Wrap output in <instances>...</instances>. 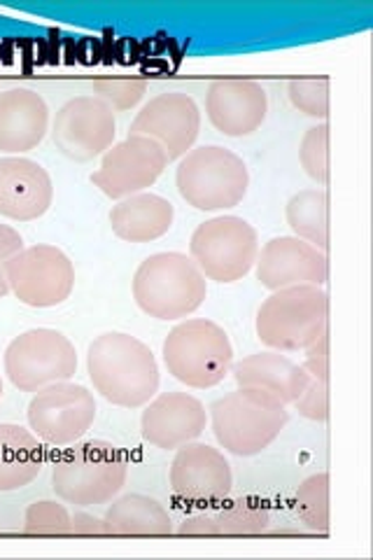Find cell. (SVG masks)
<instances>
[{
  "label": "cell",
  "mask_w": 373,
  "mask_h": 560,
  "mask_svg": "<svg viewBox=\"0 0 373 560\" xmlns=\"http://www.w3.org/2000/svg\"><path fill=\"white\" fill-rule=\"evenodd\" d=\"M86 374L94 390L115 407L140 409L159 393V364L148 343L108 331L86 350Z\"/></svg>",
  "instance_id": "cell-1"
},
{
  "label": "cell",
  "mask_w": 373,
  "mask_h": 560,
  "mask_svg": "<svg viewBox=\"0 0 373 560\" xmlns=\"http://www.w3.org/2000/svg\"><path fill=\"white\" fill-rule=\"evenodd\" d=\"M290 423V411L259 388H238L210 405V425L218 444L238 458L269 448Z\"/></svg>",
  "instance_id": "cell-2"
},
{
  "label": "cell",
  "mask_w": 373,
  "mask_h": 560,
  "mask_svg": "<svg viewBox=\"0 0 373 560\" xmlns=\"http://www.w3.org/2000/svg\"><path fill=\"white\" fill-rule=\"evenodd\" d=\"M127 477L129 465L124 453L103 440L70 444L51 465V488L57 498L75 506L113 502Z\"/></svg>",
  "instance_id": "cell-3"
},
{
  "label": "cell",
  "mask_w": 373,
  "mask_h": 560,
  "mask_svg": "<svg viewBox=\"0 0 373 560\" xmlns=\"http://www.w3.org/2000/svg\"><path fill=\"white\" fill-rule=\"evenodd\" d=\"M138 308L156 320H180L199 311L208 296V280L183 253L150 255L133 276Z\"/></svg>",
  "instance_id": "cell-4"
},
{
  "label": "cell",
  "mask_w": 373,
  "mask_h": 560,
  "mask_svg": "<svg viewBox=\"0 0 373 560\" xmlns=\"http://www.w3.org/2000/svg\"><path fill=\"white\" fill-rule=\"evenodd\" d=\"M255 329L278 353L306 350L329 329V294L317 285L276 290L259 306Z\"/></svg>",
  "instance_id": "cell-5"
},
{
  "label": "cell",
  "mask_w": 373,
  "mask_h": 560,
  "mask_svg": "<svg viewBox=\"0 0 373 560\" xmlns=\"http://www.w3.org/2000/svg\"><path fill=\"white\" fill-rule=\"evenodd\" d=\"M162 355L175 381L194 390H208L231 374L234 346L218 323L191 318L168 331Z\"/></svg>",
  "instance_id": "cell-6"
},
{
  "label": "cell",
  "mask_w": 373,
  "mask_h": 560,
  "mask_svg": "<svg viewBox=\"0 0 373 560\" xmlns=\"http://www.w3.org/2000/svg\"><path fill=\"white\" fill-rule=\"evenodd\" d=\"M175 185L187 206L218 213L236 208L250 187V171L236 152L220 145L189 150L177 164Z\"/></svg>",
  "instance_id": "cell-7"
},
{
  "label": "cell",
  "mask_w": 373,
  "mask_h": 560,
  "mask_svg": "<svg viewBox=\"0 0 373 560\" xmlns=\"http://www.w3.org/2000/svg\"><path fill=\"white\" fill-rule=\"evenodd\" d=\"M259 255L255 226L236 215H220L197 226L189 241V257L206 280L236 283L253 271Z\"/></svg>",
  "instance_id": "cell-8"
},
{
  "label": "cell",
  "mask_w": 373,
  "mask_h": 560,
  "mask_svg": "<svg viewBox=\"0 0 373 560\" xmlns=\"http://www.w3.org/2000/svg\"><path fill=\"white\" fill-rule=\"evenodd\" d=\"M5 374L16 390L38 393L78 374V350L59 329H28L8 346Z\"/></svg>",
  "instance_id": "cell-9"
},
{
  "label": "cell",
  "mask_w": 373,
  "mask_h": 560,
  "mask_svg": "<svg viewBox=\"0 0 373 560\" xmlns=\"http://www.w3.org/2000/svg\"><path fill=\"white\" fill-rule=\"evenodd\" d=\"M8 283L10 292L26 306H61L73 294L75 267L57 245L38 243L10 259Z\"/></svg>",
  "instance_id": "cell-10"
},
{
  "label": "cell",
  "mask_w": 373,
  "mask_h": 560,
  "mask_svg": "<svg viewBox=\"0 0 373 560\" xmlns=\"http://www.w3.org/2000/svg\"><path fill=\"white\" fill-rule=\"evenodd\" d=\"M96 420V399L84 385L61 381L33 395L28 405V425L40 442L49 446H70L92 430Z\"/></svg>",
  "instance_id": "cell-11"
},
{
  "label": "cell",
  "mask_w": 373,
  "mask_h": 560,
  "mask_svg": "<svg viewBox=\"0 0 373 560\" xmlns=\"http://www.w3.org/2000/svg\"><path fill=\"white\" fill-rule=\"evenodd\" d=\"M168 166V156L156 140L131 136L103 154L101 168L92 173V185L105 197L121 201L152 187Z\"/></svg>",
  "instance_id": "cell-12"
},
{
  "label": "cell",
  "mask_w": 373,
  "mask_h": 560,
  "mask_svg": "<svg viewBox=\"0 0 373 560\" xmlns=\"http://www.w3.org/2000/svg\"><path fill=\"white\" fill-rule=\"evenodd\" d=\"M115 113L96 96L66 101L51 125V140L70 162H92L115 145Z\"/></svg>",
  "instance_id": "cell-13"
},
{
  "label": "cell",
  "mask_w": 373,
  "mask_h": 560,
  "mask_svg": "<svg viewBox=\"0 0 373 560\" xmlns=\"http://www.w3.org/2000/svg\"><path fill=\"white\" fill-rule=\"evenodd\" d=\"M201 133V110L197 101L183 92H166L150 98L131 125V136H148L177 162L194 150Z\"/></svg>",
  "instance_id": "cell-14"
},
{
  "label": "cell",
  "mask_w": 373,
  "mask_h": 560,
  "mask_svg": "<svg viewBox=\"0 0 373 560\" xmlns=\"http://www.w3.org/2000/svg\"><path fill=\"white\" fill-rule=\"evenodd\" d=\"M168 479L175 498L203 506L224 502L234 486V475L224 453L197 442L177 448Z\"/></svg>",
  "instance_id": "cell-15"
},
{
  "label": "cell",
  "mask_w": 373,
  "mask_h": 560,
  "mask_svg": "<svg viewBox=\"0 0 373 560\" xmlns=\"http://www.w3.org/2000/svg\"><path fill=\"white\" fill-rule=\"evenodd\" d=\"M255 267L257 280L271 292L299 285L323 288L329 278L327 253L296 236H276L264 243Z\"/></svg>",
  "instance_id": "cell-16"
},
{
  "label": "cell",
  "mask_w": 373,
  "mask_h": 560,
  "mask_svg": "<svg viewBox=\"0 0 373 560\" xmlns=\"http://www.w3.org/2000/svg\"><path fill=\"white\" fill-rule=\"evenodd\" d=\"M269 113V96L255 80H215L206 94L210 125L229 138H245L261 129Z\"/></svg>",
  "instance_id": "cell-17"
},
{
  "label": "cell",
  "mask_w": 373,
  "mask_h": 560,
  "mask_svg": "<svg viewBox=\"0 0 373 560\" xmlns=\"http://www.w3.org/2000/svg\"><path fill=\"white\" fill-rule=\"evenodd\" d=\"M208 411L189 393H164L145 405L140 416L143 440L162 451H177L206 432Z\"/></svg>",
  "instance_id": "cell-18"
},
{
  "label": "cell",
  "mask_w": 373,
  "mask_h": 560,
  "mask_svg": "<svg viewBox=\"0 0 373 560\" xmlns=\"http://www.w3.org/2000/svg\"><path fill=\"white\" fill-rule=\"evenodd\" d=\"M55 201V183L45 166L28 156L0 160V218L33 222Z\"/></svg>",
  "instance_id": "cell-19"
},
{
  "label": "cell",
  "mask_w": 373,
  "mask_h": 560,
  "mask_svg": "<svg viewBox=\"0 0 373 560\" xmlns=\"http://www.w3.org/2000/svg\"><path fill=\"white\" fill-rule=\"evenodd\" d=\"M49 131L47 101L31 86L0 92V152L22 154L38 148Z\"/></svg>",
  "instance_id": "cell-20"
},
{
  "label": "cell",
  "mask_w": 373,
  "mask_h": 560,
  "mask_svg": "<svg viewBox=\"0 0 373 560\" xmlns=\"http://www.w3.org/2000/svg\"><path fill=\"white\" fill-rule=\"evenodd\" d=\"M231 374H234L238 388H259L280 399L285 407L292 405L306 390L311 381L304 366L296 364L288 355L273 353V350L247 355L241 362H234L231 364Z\"/></svg>",
  "instance_id": "cell-21"
},
{
  "label": "cell",
  "mask_w": 373,
  "mask_h": 560,
  "mask_svg": "<svg viewBox=\"0 0 373 560\" xmlns=\"http://www.w3.org/2000/svg\"><path fill=\"white\" fill-rule=\"evenodd\" d=\"M175 208L168 199L140 191L117 201L110 210L113 234L127 243H152L171 232Z\"/></svg>",
  "instance_id": "cell-22"
},
{
  "label": "cell",
  "mask_w": 373,
  "mask_h": 560,
  "mask_svg": "<svg viewBox=\"0 0 373 560\" xmlns=\"http://www.w3.org/2000/svg\"><path fill=\"white\" fill-rule=\"evenodd\" d=\"M103 530L113 537H166L173 535V521L159 500L131 493L113 500L103 516Z\"/></svg>",
  "instance_id": "cell-23"
},
{
  "label": "cell",
  "mask_w": 373,
  "mask_h": 560,
  "mask_svg": "<svg viewBox=\"0 0 373 560\" xmlns=\"http://www.w3.org/2000/svg\"><path fill=\"white\" fill-rule=\"evenodd\" d=\"M43 469V446L31 430L0 423V493H12L38 479Z\"/></svg>",
  "instance_id": "cell-24"
},
{
  "label": "cell",
  "mask_w": 373,
  "mask_h": 560,
  "mask_svg": "<svg viewBox=\"0 0 373 560\" xmlns=\"http://www.w3.org/2000/svg\"><path fill=\"white\" fill-rule=\"evenodd\" d=\"M285 218L296 238L329 250V195L327 189H304L288 201Z\"/></svg>",
  "instance_id": "cell-25"
},
{
  "label": "cell",
  "mask_w": 373,
  "mask_h": 560,
  "mask_svg": "<svg viewBox=\"0 0 373 560\" xmlns=\"http://www.w3.org/2000/svg\"><path fill=\"white\" fill-rule=\"evenodd\" d=\"M215 537H255L269 530L271 510L261 498L241 495L236 500H224V506L210 512Z\"/></svg>",
  "instance_id": "cell-26"
},
{
  "label": "cell",
  "mask_w": 373,
  "mask_h": 560,
  "mask_svg": "<svg viewBox=\"0 0 373 560\" xmlns=\"http://www.w3.org/2000/svg\"><path fill=\"white\" fill-rule=\"evenodd\" d=\"M294 512L308 530L319 535L329 533V475L327 471H319V475L308 477L296 488Z\"/></svg>",
  "instance_id": "cell-27"
},
{
  "label": "cell",
  "mask_w": 373,
  "mask_h": 560,
  "mask_svg": "<svg viewBox=\"0 0 373 560\" xmlns=\"http://www.w3.org/2000/svg\"><path fill=\"white\" fill-rule=\"evenodd\" d=\"M92 96L101 98L113 113L133 110L148 94V80L143 78H101L92 82Z\"/></svg>",
  "instance_id": "cell-28"
},
{
  "label": "cell",
  "mask_w": 373,
  "mask_h": 560,
  "mask_svg": "<svg viewBox=\"0 0 373 560\" xmlns=\"http://www.w3.org/2000/svg\"><path fill=\"white\" fill-rule=\"evenodd\" d=\"M299 162L308 178L319 185H329V125L311 127L299 145Z\"/></svg>",
  "instance_id": "cell-29"
},
{
  "label": "cell",
  "mask_w": 373,
  "mask_h": 560,
  "mask_svg": "<svg viewBox=\"0 0 373 560\" xmlns=\"http://www.w3.org/2000/svg\"><path fill=\"white\" fill-rule=\"evenodd\" d=\"M288 96L299 113L313 119L329 117V78H296L288 84Z\"/></svg>",
  "instance_id": "cell-30"
},
{
  "label": "cell",
  "mask_w": 373,
  "mask_h": 560,
  "mask_svg": "<svg viewBox=\"0 0 373 560\" xmlns=\"http://www.w3.org/2000/svg\"><path fill=\"white\" fill-rule=\"evenodd\" d=\"M26 535H70V512L57 500L33 502L24 514Z\"/></svg>",
  "instance_id": "cell-31"
},
{
  "label": "cell",
  "mask_w": 373,
  "mask_h": 560,
  "mask_svg": "<svg viewBox=\"0 0 373 560\" xmlns=\"http://www.w3.org/2000/svg\"><path fill=\"white\" fill-rule=\"evenodd\" d=\"M292 407L299 411V416H304L306 420H313V423H327L329 420V383L311 378L306 390L292 401Z\"/></svg>",
  "instance_id": "cell-32"
},
{
  "label": "cell",
  "mask_w": 373,
  "mask_h": 560,
  "mask_svg": "<svg viewBox=\"0 0 373 560\" xmlns=\"http://www.w3.org/2000/svg\"><path fill=\"white\" fill-rule=\"evenodd\" d=\"M22 250H24L22 234L12 230L10 224H0V300L10 294V283H8L10 259Z\"/></svg>",
  "instance_id": "cell-33"
},
{
  "label": "cell",
  "mask_w": 373,
  "mask_h": 560,
  "mask_svg": "<svg viewBox=\"0 0 373 560\" xmlns=\"http://www.w3.org/2000/svg\"><path fill=\"white\" fill-rule=\"evenodd\" d=\"M304 353H306V360L301 366H304L306 374L311 378L329 383V329L317 341H313Z\"/></svg>",
  "instance_id": "cell-34"
},
{
  "label": "cell",
  "mask_w": 373,
  "mask_h": 560,
  "mask_svg": "<svg viewBox=\"0 0 373 560\" xmlns=\"http://www.w3.org/2000/svg\"><path fill=\"white\" fill-rule=\"evenodd\" d=\"M185 537H215V528H212V518L210 512L203 514H194L183 521L180 530H177Z\"/></svg>",
  "instance_id": "cell-35"
},
{
  "label": "cell",
  "mask_w": 373,
  "mask_h": 560,
  "mask_svg": "<svg viewBox=\"0 0 373 560\" xmlns=\"http://www.w3.org/2000/svg\"><path fill=\"white\" fill-rule=\"evenodd\" d=\"M70 535H84V537L105 535L103 518L86 512H78L75 516H70Z\"/></svg>",
  "instance_id": "cell-36"
},
{
  "label": "cell",
  "mask_w": 373,
  "mask_h": 560,
  "mask_svg": "<svg viewBox=\"0 0 373 560\" xmlns=\"http://www.w3.org/2000/svg\"><path fill=\"white\" fill-rule=\"evenodd\" d=\"M0 399H3V378H0Z\"/></svg>",
  "instance_id": "cell-37"
}]
</instances>
